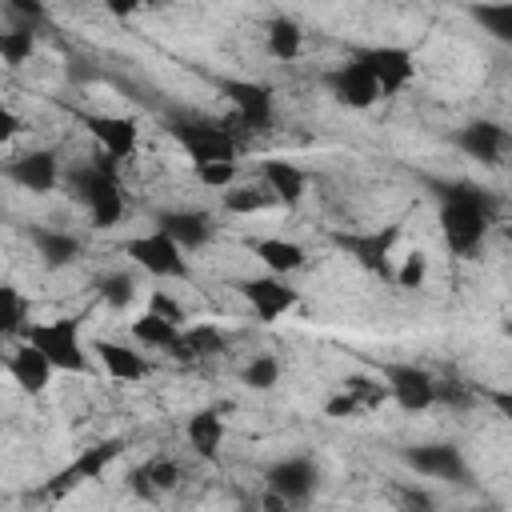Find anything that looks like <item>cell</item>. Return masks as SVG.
Instances as JSON below:
<instances>
[{
  "instance_id": "6da1fadb",
  "label": "cell",
  "mask_w": 512,
  "mask_h": 512,
  "mask_svg": "<svg viewBox=\"0 0 512 512\" xmlns=\"http://www.w3.org/2000/svg\"><path fill=\"white\" fill-rule=\"evenodd\" d=\"M428 188H436L440 200V236L456 256H476L492 216H496V200L488 188H476L468 180H428Z\"/></svg>"
},
{
  "instance_id": "7a4b0ae2",
  "label": "cell",
  "mask_w": 512,
  "mask_h": 512,
  "mask_svg": "<svg viewBox=\"0 0 512 512\" xmlns=\"http://www.w3.org/2000/svg\"><path fill=\"white\" fill-rule=\"evenodd\" d=\"M168 132L188 152L192 168L212 164V160H236V136L224 120H212V116H200V112H172Z\"/></svg>"
},
{
  "instance_id": "3957f363",
  "label": "cell",
  "mask_w": 512,
  "mask_h": 512,
  "mask_svg": "<svg viewBox=\"0 0 512 512\" xmlns=\"http://www.w3.org/2000/svg\"><path fill=\"white\" fill-rule=\"evenodd\" d=\"M24 340L52 364V372H68V376H84L88 364V348L80 340V320H36L24 328Z\"/></svg>"
},
{
  "instance_id": "277c9868",
  "label": "cell",
  "mask_w": 512,
  "mask_h": 512,
  "mask_svg": "<svg viewBox=\"0 0 512 512\" xmlns=\"http://www.w3.org/2000/svg\"><path fill=\"white\" fill-rule=\"evenodd\" d=\"M68 192L88 208L92 228L108 232V228H116V224L124 220V192H120V180L108 176V172H100L92 160L68 172Z\"/></svg>"
},
{
  "instance_id": "5b68a950",
  "label": "cell",
  "mask_w": 512,
  "mask_h": 512,
  "mask_svg": "<svg viewBox=\"0 0 512 512\" xmlns=\"http://www.w3.org/2000/svg\"><path fill=\"white\" fill-rule=\"evenodd\" d=\"M352 60L376 80L380 100L400 96V92L416 80V56H412V48H404V44H368V48H356Z\"/></svg>"
},
{
  "instance_id": "8992f818",
  "label": "cell",
  "mask_w": 512,
  "mask_h": 512,
  "mask_svg": "<svg viewBox=\"0 0 512 512\" xmlns=\"http://www.w3.org/2000/svg\"><path fill=\"white\" fill-rule=\"evenodd\" d=\"M120 452H124V440H120V436H108V440H100V444L84 448V452H80V456H72L60 472H52V476H48L44 496L60 500V496H68L72 488H80V484H88V480H100V476L108 472V464H112Z\"/></svg>"
},
{
  "instance_id": "52a82bcc",
  "label": "cell",
  "mask_w": 512,
  "mask_h": 512,
  "mask_svg": "<svg viewBox=\"0 0 512 512\" xmlns=\"http://www.w3.org/2000/svg\"><path fill=\"white\" fill-rule=\"evenodd\" d=\"M400 240V224H384V228H364V232H332V244L352 256L364 272L372 276H392V248Z\"/></svg>"
},
{
  "instance_id": "ba28073f",
  "label": "cell",
  "mask_w": 512,
  "mask_h": 512,
  "mask_svg": "<svg viewBox=\"0 0 512 512\" xmlns=\"http://www.w3.org/2000/svg\"><path fill=\"white\" fill-rule=\"evenodd\" d=\"M124 256L136 268H144L148 276H156V280H188V256L168 236H160L156 228L144 232V236H132L124 244Z\"/></svg>"
},
{
  "instance_id": "9c48e42d",
  "label": "cell",
  "mask_w": 512,
  "mask_h": 512,
  "mask_svg": "<svg viewBox=\"0 0 512 512\" xmlns=\"http://www.w3.org/2000/svg\"><path fill=\"white\" fill-rule=\"evenodd\" d=\"M400 460H404L416 476H428V480H448V484H468V480H472V468H468L460 444H452V440L412 444V448L400 452Z\"/></svg>"
},
{
  "instance_id": "30bf717a",
  "label": "cell",
  "mask_w": 512,
  "mask_h": 512,
  "mask_svg": "<svg viewBox=\"0 0 512 512\" xmlns=\"http://www.w3.org/2000/svg\"><path fill=\"white\" fill-rule=\"evenodd\" d=\"M216 88H220V96L232 104V112H236V120H240L244 128H256V132L272 128L276 96H272L268 84H260V80H240V76H220Z\"/></svg>"
},
{
  "instance_id": "8fae6325",
  "label": "cell",
  "mask_w": 512,
  "mask_h": 512,
  "mask_svg": "<svg viewBox=\"0 0 512 512\" xmlns=\"http://www.w3.org/2000/svg\"><path fill=\"white\" fill-rule=\"evenodd\" d=\"M316 484H320V472H316V464L308 456H284V460L268 464V472H264V492L280 496L292 508L308 504Z\"/></svg>"
},
{
  "instance_id": "7c38bea8",
  "label": "cell",
  "mask_w": 512,
  "mask_h": 512,
  "mask_svg": "<svg viewBox=\"0 0 512 512\" xmlns=\"http://www.w3.org/2000/svg\"><path fill=\"white\" fill-rule=\"evenodd\" d=\"M380 384L404 412H424L436 404V376L420 364H384Z\"/></svg>"
},
{
  "instance_id": "4fadbf2b",
  "label": "cell",
  "mask_w": 512,
  "mask_h": 512,
  "mask_svg": "<svg viewBox=\"0 0 512 512\" xmlns=\"http://www.w3.org/2000/svg\"><path fill=\"white\" fill-rule=\"evenodd\" d=\"M240 296L248 300V308L256 312L260 324H272V320H280L284 312H292L300 304V292L284 276H268V272L240 280Z\"/></svg>"
},
{
  "instance_id": "5bb4252c",
  "label": "cell",
  "mask_w": 512,
  "mask_h": 512,
  "mask_svg": "<svg viewBox=\"0 0 512 512\" xmlns=\"http://www.w3.org/2000/svg\"><path fill=\"white\" fill-rule=\"evenodd\" d=\"M4 176L16 188L32 192V196H48L60 184V156H56V148H32V152L8 160L4 164Z\"/></svg>"
},
{
  "instance_id": "9a60e30c",
  "label": "cell",
  "mask_w": 512,
  "mask_h": 512,
  "mask_svg": "<svg viewBox=\"0 0 512 512\" xmlns=\"http://www.w3.org/2000/svg\"><path fill=\"white\" fill-rule=\"evenodd\" d=\"M152 224H156V232L168 236L180 252H196V248H204V244L212 240V232H216L212 216L200 212V208H160Z\"/></svg>"
},
{
  "instance_id": "2e32d148",
  "label": "cell",
  "mask_w": 512,
  "mask_h": 512,
  "mask_svg": "<svg viewBox=\"0 0 512 512\" xmlns=\"http://www.w3.org/2000/svg\"><path fill=\"white\" fill-rule=\"evenodd\" d=\"M324 88H328V96H332L340 108H352V112H364V108H372V104L380 100L376 80H372L352 56H348L340 68L324 72Z\"/></svg>"
},
{
  "instance_id": "e0dca14e",
  "label": "cell",
  "mask_w": 512,
  "mask_h": 512,
  "mask_svg": "<svg viewBox=\"0 0 512 512\" xmlns=\"http://www.w3.org/2000/svg\"><path fill=\"white\" fill-rule=\"evenodd\" d=\"M84 128L92 132V140L100 144L104 156H112L116 164L132 160L136 156V144H140V128L132 116H112V112H96V116H84Z\"/></svg>"
},
{
  "instance_id": "ac0fdd59",
  "label": "cell",
  "mask_w": 512,
  "mask_h": 512,
  "mask_svg": "<svg viewBox=\"0 0 512 512\" xmlns=\"http://www.w3.org/2000/svg\"><path fill=\"white\" fill-rule=\"evenodd\" d=\"M456 148L468 156V160H480V164H500L504 148H508V128L500 120H468L464 128H456Z\"/></svg>"
},
{
  "instance_id": "d6986e66",
  "label": "cell",
  "mask_w": 512,
  "mask_h": 512,
  "mask_svg": "<svg viewBox=\"0 0 512 512\" xmlns=\"http://www.w3.org/2000/svg\"><path fill=\"white\" fill-rule=\"evenodd\" d=\"M260 184L272 192L276 204H288V208H296L308 196V172L292 160H280V156H268L260 164Z\"/></svg>"
},
{
  "instance_id": "ffe728a7",
  "label": "cell",
  "mask_w": 512,
  "mask_h": 512,
  "mask_svg": "<svg viewBox=\"0 0 512 512\" xmlns=\"http://www.w3.org/2000/svg\"><path fill=\"white\" fill-rule=\"evenodd\" d=\"M8 372H12L16 388L28 392V396H40V392L52 384V364H48L28 340H20V344L8 352Z\"/></svg>"
},
{
  "instance_id": "44dd1931",
  "label": "cell",
  "mask_w": 512,
  "mask_h": 512,
  "mask_svg": "<svg viewBox=\"0 0 512 512\" xmlns=\"http://www.w3.org/2000/svg\"><path fill=\"white\" fill-rule=\"evenodd\" d=\"M28 240H32V248H36V256H40L44 268H68V264L80 260V240L72 232H64V228L32 224L28 228Z\"/></svg>"
},
{
  "instance_id": "7402d4cb",
  "label": "cell",
  "mask_w": 512,
  "mask_h": 512,
  "mask_svg": "<svg viewBox=\"0 0 512 512\" xmlns=\"http://www.w3.org/2000/svg\"><path fill=\"white\" fill-rule=\"evenodd\" d=\"M184 436L200 460H216L224 448V408H196L184 424Z\"/></svg>"
},
{
  "instance_id": "603a6c76",
  "label": "cell",
  "mask_w": 512,
  "mask_h": 512,
  "mask_svg": "<svg viewBox=\"0 0 512 512\" xmlns=\"http://www.w3.org/2000/svg\"><path fill=\"white\" fill-rule=\"evenodd\" d=\"M252 252H256V260L264 264V272H268V276H292V272H300V268L308 264L304 244L284 240V236H264V240H252Z\"/></svg>"
},
{
  "instance_id": "cb8c5ba5",
  "label": "cell",
  "mask_w": 512,
  "mask_h": 512,
  "mask_svg": "<svg viewBox=\"0 0 512 512\" xmlns=\"http://www.w3.org/2000/svg\"><path fill=\"white\" fill-rule=\"evenodd\" d=\"M92 352H96V360L104 364V372H108L112 380H120V384H140V380L148 376V360H144L136 348H128V344L96 340Z\"/></svg>"
},
{
  "instance_id": "d4e9b609",
  "label": "cell",
  "mask_w": 512,
  "mask_h": 512,
  "mask_svg": "<svg viewBox=\"0 0 512 512\" xmlns=\"http://www.w3.org/2000/svg\"><path fill=\"white\" fill-rule=\"evenodd\" d=\"M264 44H268V52L276 60L288 64V60H296L304 52V28L292 16H272L268 28H264Z\"/></svg>"
},
{
  "instance_id": "484cf974",
  "label": "cell",
  "mask_w": 512,
  "mask_h": 512,
  "mask_svg": "<svg viewBox=\"0 0 512 512\" xmlns=\"http://www.w3.org/2000/svg\"><path fill=\"white\" fill-rule=\"evenodd\" d=\"M216 352H224V332L212 328V324L184 328L180 340H176V348H172L176 360H200V356H216Z\"/></svg>"
},
{
  "instance_id": "4316f807",
  "label": "cell",
  "mask_w": 512,
  "mask_h": 512,
  "mask_svg": "<svg viewBox=\"0 0 512 512\" xmlns=\"http://www.w3.org/2000/svg\"><path fill=\"white\" fill-rule=\"evenodd\" d=\"M220 200H224V212H232V216H256V212L276 208V200L264 184H232L220 192Z\"/></svg>"
},
{
  "instance_id": "83f0119b",
  "label": "cell",
  "mask_w": 512,
  "mask_h": 512,
  "mask_svg": "<svg viewBox=\"0 0 512 512\" xmlns=\"http://www.w3.org/2000/svg\"><path fill=\"white\" fill-rule=\"evenodd\" d=\"M180 332H184V328H176V324H168V320H160V316H152V312H140V316L132 320V340L144 344V348H156V352H172L176 340H180Z\"/></svg>"
},
{
  "instance_id": "f1b7e54d",
  "label": "cell",
  "mask_w": 512,
  "mask_h": 512,
  "mask_svg": "<svg viewBox=\"0 0 512 512\" xmlns=\"http://www.w3.org/2000/svg\"><path fill=\"white\" fill-rule=\"evenodd\" d=\"M96 292L108 308H128L136 300V276L132 272H104L96 280Z\"/></svg>"
},
{
  "instance_id": "f546056e",
  "label": "cell",
  "mask_w": 512,
  "mask_h": 512,
  "mask_svg": "<svg viewBox=\"0 0 512 512\" xmlns=\"http://www.w3.org/2000/svg\"><path fill=\"white\" fill-rule=\"evenodd\" d=\"M140 472H144V480H148V488L156 492V500H160L164 492H172V488H180V464H176L172 456H152L148 464H140Z\"/></svg>"
},
{
  "instance_id": "4dcf8cb0",
  "label": "cell",
  "mask_w": 512,
  "mask_h": 512,
  "mask_svg": "<svg viewBox=\"0 0 512 512\" xmlns=\"http://www.w3.org/2000/svg\"><path fill=\"white\" fill-rule=\"evenodd\" d=\"M32 52H36V32H28V28H4L0 32V60L8 68H20Z\"/></svg>"
},
{
  "instance_id": "1f68e13d",
  "label": "cell",
  "mask_w": 512,
  "mask_h": 512,
  "mask_svg": "<svg viewBox=\"0 0 512 512\" xmlns=\"http://www.w3.org/2000/svg\"><path fill=\"white\" fill-rule=\"evenodd\" d=\"M468 16L496 40H512V4H480V8H468Z\"/></svg>"
},
{
  "instance_id": "d6a6232c",
  "label": "cell",
  "mask_w": 512,
  "mask_h": 512,
  "mask_svg": "<svg viewBox=\"0 0 512 512\" xmlns=\"http://www.w3.org/2000/svg\"><path fill=\"white\" fill-rule=\"evenodd\" d=\"M340 392H348L352 400H360V408H364V412L388 400V388H384L380 380L364 376V372H352V376H344V380H340Z\"/></svg>"
},
{
  "instance_id": "836d02e7",
  "label": "cell",
  "mask_w": 512,
  "mask_h": 512,
  "mask_svg": "<svg viewBox=\"0 0 512 512\" xmlns=\"http://www.w3.org/2000/svg\"><path fill=\"white\" fill-rule=\"evenodd\" d=\"M24 316H28L24 296L12 284H0V340H8L12 332H20L24 328Z\"/></svg>"
},
{
  "instance_id": "e575fe53",
  "label": "cell",
  "mask_w": 512,
  "mask_h": 512,
  "mask_svg": "<svg viewBox=\"0 0 512 512\" xmlns=\"http://www.w3.org/2000/svg\"><path fill=\"white\" fill-rule=\"evenodd\" d=\"M240 380H244L248 388H256V392H268V388L280 384V360H276V356H252V360L244 364Z\"/></svg>"
},
{
  "instance_id": "d590c367",
  "label": "cell",
  "mask_w": 512,
  "mask_h": 512,
  "mask_svg": "<svg viewBox=\"0 0 512 512\" xmlns=\"http://www.w3.org/2000/svg\"><path fill=\"white\" fill-rule=\"evenodd\" d=\"M392 280H396V288H404V292L424 288V280H428V256H424V252H408V256L400 260V268L392 272Z\"/></svg>"
},
{
  "instance_id": "8d00e7d4",
  "label": "cell",
  "mask_w": 512,
  "mask_h": 512,
  "mask_svg": "<svg viewBox=\"0 0 512 512\" xmlns=\"http://www.w3.org/2000/svg\"><path fill=\"white\" fill-rule=\"evenodd\" d=\"M236 160H212V164H196V180L204 184V188H216V192H224V188H232L236 184Z\"/></svg>"
},
{
  "instance_id": "74e56055",
  "label": "cell",
  "mask_w": 512,
  "mask_h": 512,
  "mask_svg": "<svg viewBox=\"0 0 512 512\" xmlns=\"http://www.w3.org/2000/svg\"><path fill=\"white\" fill-rule=\"evenodd\" d=\"M392 500H396L400 512H436V500L420 484H396L392 488Z\"/></svg>"
},
{
  "instance_id": "f35d334b",
  "label": "cell",
  "mask_w": 512,
  "mask_h": 512,
  "mask_svg": "<svg viewBox=\"0 0 512 512\" xmlns=\"http://www.w3.org/2000/svg\"><path fill=\"white\" fill-rule=\"evenodd\" d=\"M148 312L160 316V320H168V324H176V328H184V308H180V300H172L164 288H156V292L148 296Z\"/></svg>"
},
{
  "instance_id": "ab89813d",
  "label": "cell",
  "mask_w": 512,
  "mask_h": 512,
  "mask_svg": "<svg viewBox=\"0 0 512 512\" xmlns=\"http://www.w3.org/2000/svg\"><path fill=\"white\" fill-rule=\"evenodd\" d=\"M360 412H364L360 400H352L348 392H336V396L324 400V416H328V420H352V416H360Z\"/></svg>"
},
{
  "instance_id": "60d3db41",
  "label": "cell",
  "mask_w": 512,
  "mask_h": 512,
  "mask_svg": "<svg viewBox=\"0 0 512 512\" xmlns=\"http://www.w3.org/2000/svg\"><path fill=\"white\" fill-rule=\"evenodd\" d=\"M16 132H20V116L8 104H0V144H8Z\"/></svg>"
},
{
  "instance_id": "b9f144b4",
  "label": "cell",
  "mask_w": 512,
  "mask_h": 512,
  "mask_svg": "<svg viewBox=\"0 0 512 512\" xmlns=\"http://www.w3.org/2000/svg\"><path fill=\"white\" fill-rule=\"evenodd\" d=\"M128 484H132V492H136L140 500H156V492L148 488V480H144V472H140V468H132V472H128Z\"/></svg>"
},
{
  "instance_id": "7bdbcfd3",
  "label": "cell",
  "mask_w": 512,
  "mask_h": 512,
  "mask_svg": "<svg viewBox=\"0 0 512 512\" xmlns=\"http://www.w3.org/2000/svg\"><path fill=\"white\" fill-rule=\"evenodd\" d=\"M492 404H496L504 416H512V396H508V392H492Z\"/></svg>"
},
{
  "instance_id": "ee69618b",
  "label": "cell",
  "mask_w": 512,
  "mask_h": 512,
  "mask_svg": "<svg viewBox=\"0 0 512 512\" xmlns=\"http://www.w3.org/2000/svg\"><path fill=\"white\" fill-rule=\"evenodd\" d=\"M108 12H116V16H132L136 4H132V0H128V4H108Z\"/></svg>"
}]
</instances>
